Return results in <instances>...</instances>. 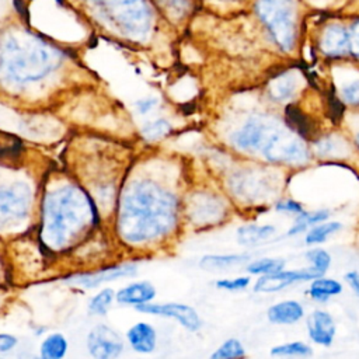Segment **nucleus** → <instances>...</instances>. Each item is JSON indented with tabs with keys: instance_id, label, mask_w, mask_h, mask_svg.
Instances as JSON below:
<instances>
[{
	"instance_id": "obj_29",
	"label": "nucleus",
	"mask_w": 359,
	"mask_h": 359,
	"mask_svg": "<svg viewBox=\"0 0 359 359\" xmlns=\"http://www.w3.org/2000/svg\"><path fill=\"white\" fill-rule=\"evenodd\" d=\"M272 208L278 213L289 215V216H293V217L306 210L304 205L300 201H297L294 198H290V196H280V198H278L273 202Z\"/></svg>"
},
{
	"instance_id": "obj_5",
	"label": "nucleus",
	"mask_w": 359,
	"mask_h": 359,
	"mask_svg": "<svg viewBox=\"0 0 359 359\" xmlns=\"http://www.w3.org/2000/svg\"><path fill=\"white\" fill-rule=\"evenodd\" d=\"M231 212L229 196L212 188H198L182 196L184 223L195 230H210L227 222Z\"/></svg>"
},
{
	"instance_id": "obj_8",
	"label": "nucleus",
	"mask_w": 359,
	"mask_h": 359,
	"mask_svg": "<svg viewBox=\"0 0 359 359\" xmlns=\"http://www.w3.org/2000/svg\"><path fill=\"white\" fill-rule=\"evenodd\" d=\"M31 188L24 182L0 185V224L24 220L31 206Z\"/></svg>"
},
{
	"instance_id": "obj_13",
	"label": "nucleus",
	"mask_w": 359,
	"mask_h": 359,
	"mask_svg": "<svg viewBox=\"0 0 359 359\" xmlns=\"http://www.w3.org/2000/svg\"><path fill=\"white\" fill-rule=\"evenodd\" d=\"M265 316L273 325H294L306 317V307L297 299H283L268 306Z\"/></svg>"
},
{
	"instance_id": "obj_10",
	"label": "nucleus",
	"mask_w": 359,
	"mask_h": 359,
	"mask_svg": "<svg viewBox=\"0 0 359 359\" xmlns=\"http://www.w3.org/2000/svg\"><path fill=\"white\" fill-rule=\"evenodd\" d=\"M123 339L105 324H98L87 335V351L94 359H118L123 352Z\"/></svg>"
},
{
	"instance_id": "obj_21",
	"label": "nucleus",
	"mask_w": 359,
	"mask_h": 359,
	"mask_svg": "<svg viewBox=\"0 0 359 359\" xmlns=\"http://www.w3.org/2000/svg\"><path fill=\"white\" fill-rule=\"evenodd\" d=\"M269 355L276 359H307L313 355V346L304 341H287L273 345Z\"/></svg>"
},
{
	"instance_id": "obj_33",
	"label": "nucleus",
	"mask_w": 359,
	"mask_h": 359,
	"mask_svg": "<svg viewBox=\"0 0 359 359\" xmlns=\"http://www.w3.org/2000/svg\"><path fill=\"white\" fill-rule=\"evenodd\" d=\"M154 105H156V101H154V100H142V101H139V102L136 104L139 112H142V114H146V112L150 111Z\"/></svg>"
},
{
	"instance_id": "obj_32",
	"label": "nucleus",
	"mask_w": 359,
	"mask_h": 359,
	"mask_svg": "<svg viewBox=\"0 0 359 359\" xmlns=\"http://www.w3.org/2000/svg\"><path fill=\"white\" fill-rule=\"evenodd\" d=\"M18 344V339L13 334L0 332V352H8L14 349Z\"/></svg>"
},
{
	"instance_id": "obj_12",
	"label": "nucleus",
	"mask_w": 359,
	"mask_h": 359,
	"mask_svg": "<svg viewBox=\"0 0 359 359\" xmlns=\"http://www.w3.org/2000/svg\"><path fill=\"white\" fill-rule=\"evenodd\" d=\"M136 272H137V264L125 262V264L114 265V266H109V268H104V269L93 272V273L74 275V276L66 279V282L70 283V285H76V286L90 289V287H97V286H100L105 282L135 276Z\"/></svg>"
},
{
	"instance_id": "obj_2",
	"label": "nucleus",
	"mask_w": 359,
	"mask_h": 359,
	"mask_svg": "<svg viewBox=\"0 0 359 359\" xmlns=\"http://www.w3.org/2000/svg\"><path fill=\"white\" fill-rule=\"evenodd\" d=\"M97 219L95 206L80 187L63 185L45 198L43 236L55 250L74 244Z\"/></svg>"
},
{
	"instance_id": "obj_18",
	"label": "nucleus",
	"mask_w": 359,
	"mask_h": 359,
	"mask_svg": "<svg viewBox=\"0 0 359 359\" xmlns=\"http://www.w3.org/2000/svg\"><path fill=\"white\" fill-rule=\"evenodd\" d=\"M251 259L250 252H224V254H205L201 257L198 265L203 271L217 272L245 265Z\"/></svg>"
},
{
	"instance_id": "obj_11",
	"label": "nucleus",
	"mask_w": 359,
	"mask_h": 359,
	"mask_svg": "<svg viewBox=\"0 0 359 359\" xmlns=\"http://www.w3.org/2000/svg\"><path fill=\"white\" fill-rule=\"evenodd\" d=\"M307 338L311 344L330 348L337 337V321L325 309H313L304 317Z\"/></svg>"
},
{
	"instance_id": "obj_17",
	"label": "nucleus",
	"mask_w": 359,
	"mask_h": 359,
	"mask_svg": "<svg viewBox=\"0 0 359 359\" xmlns=\"http://www.w3.org/2000/svg\"><path fill=\"white\" fill-rule=\"evenodd\" d=\"M344 292V283L331 276H318L309 282L306 289V296L318 304L330 302L332 297L339 296Z\"/></svg>"
},
{
	"instance_id": "obj_19",
	"label": "nucleus",
	"mask_w": 359,
	"mask_h": 359,
	"mask_svg": "<svg viewBox=\"0 0 359 359\" xmlns=\"http://www.w3.org/2000/svg\"><path fill=\"white\" fill-rule=\"evenodd\" d=\"M331 209L328 208H317V209H306L300 215L294 216L292 220V224L285 233V237H296L303 234L309 227L318 224L321 222H325L331 219Z\"/></svg>"
},
{
	"instance_id": "obj_36",
	"label": "nucleus",
	"mask_w": 359,
	"mask_h": 359,
	"mask_svg": "<svg viewBox=\"0 0 359 359\" xmlns=\"http://www.w3.org/2000/svg\"><path fill=\"white\" fill-rule=\"evenodd\" d=\"M0 359H3V358H0Z\"/></svg>"
},
{
	"instance_id": "obj_35",
	"label": "nucleus",
	"mask_w": 359,
	"mask_h": 359,
	"mask_svg": "<svg viewBox=\"0 0 359 359\" xmlns=\"http://www.w3.org/2000/svg\"><path fill=\"white\" fill-rule=\"evenodd\" d=\"M28 359H42V358L41 356H29Z\"/></svg>"
},
{
	"instance_id": "obj_24",
	"label": "nucleus",
	"mask_w": 359,
	"mask_h": 359,
	"mask_svg": "<svg viewBox=\"0 0 359 359\" xmlns=\"http://www.w3.org/2000/svg\"><path fill=\"white\" fill-rule=\"evenodd\" d=\"M245 356L247 349L243 341L236 337H230L213 349L209 359H244Z\"/></svg>"
},
{
	"instance_id": "obj_15",
	"label": "nucleus",
	"mask_w": 359,
	"mask_h": 359,
	"mask_svg": "<svg viewBox=\"0 0 359 359\" xmlns=\"http://www.w3.org/2000/svg\"><path fill=\"white\" fill-rule=\"evenodd\" d=\"M157 296L156 286L149 280H136L125 285L115 292V302L123 306H142L154 302Z\"/></svg>"
},
{
	"instance_id": "obj_27",
	"label": "nucleus",
	"mask_w": 359,
	"mask_h": 359,
	"mask_svg": "<svg viewBox=\"0 0 359 359\" xmlns=\"http://www.w3.org/2000/svg\"><path fill=\"white\" fill-rule=\"evenodd\" d=\"M252 283V276L248 273L245 275H237V276H224V278H217L215 280V286L219 290L224 292H243L247 290Z\"/></svg>"
},
{
	"instance_id": "obj_23",
	"label": "nucleus",
	"mask_w": 359,
	"mask_h": 359,
	"mask_svg": "<svg viewBox=\"0 0 359 359\" xmlns=\"http://www.w3.org/2000/svg\"><path fill=\"white\" fill-rule=\"evenodd\" d=\"M69 342L60 332L49 334L39 346V356L42 359H63L67 353Z\"/></svg>"
},
{
	"instance_id": "obj_22",
	"label": "nucleus",
	"mask_w": 359,
	"mask_h": 359,
	"mask_svg": "<svg viewBox=\"0 0 359 359\" xmlns=\"http://www.w3.org/2000/svg\"><path fill=\"white\" fill-rule=\"evenodd\" d=\"M285 266H286V259L280 257H259V258H251L244 268L250 276H261V275H269V273L282 271L285 269Z\"/></svg>"
},
{
	"instance_id": "obj_30",
	"label": "nucleus",
	"mask_w": 359,
	"mask_h": 359,
	"mask_svg": "<svg viewBox=\"0 0 359 359\" xmlns=\"http://www.w3.org/2000/svg\"><path fill=\"white\" fill-rule=\"evenodd\" d=\"M170 129H171V126L167 121L158 119V121L150 122L149 125H146L143 128V136L147 140H156V139H160V137L165 136L170 132Z\"/></svg>"
},
{
	"instance_id": "obj_28",
	"label": "nucleus",
	"mask_w": 359,
	"mask_h": 359,
	"mask_svg": "<svg viewBox=\"0 0 359 359\" xmlns=\"http://www.w3.org/2000/svg\"><path fill=\"white\" fill-rule=\"evenodd\" d=\"M21 142L14 135L0 130V161L7 158H17L21 153Z\"/></svg>"
},
{
	"instance_id": "obj_31",
	"label": "nucleus",
	"mask_w": 359,
	"mask_h": 359,
	"mask_svg": "<svg viewBox=\"0 0 359 359\" xmlns=\"http://www.w3.org/2000/svg\"><path fill=\"white\" fill-rule=\"evenodd\" d=\"M344 282L351 289V292L359 297V271L351 269L344 273Z\"/></svg>"
},
{
	"instance_id": "obj_26",
	"label": "nucleus",
	"mask_w": 359,
	"mask_h": 359,
	"mask_svg": "<svg viewBox=\"0 0 359 359\" xmlns=\"http://www.w3.org/2000/svg\"><path fill=\"white\" fill-rule=\"evenodd\" d=\"M115 302V290L112 287H104L94 294L88 303V311L94 316H105Z\"/></svg>"
},
{
	"instance_id": "obj_4",
	"label": "nucleus",
	"mask_w": 359,
	"mask_h": 359,
	"mask_svg": "<svg viewBox=\"0 0 359 359\" xmlns=\"http://www.w3.org/2000/svg\"><path fill=\"white\" fill-rule=\"evenodd\" d=\"M265 172L264 168H244L229 174L226 191L230 201L243 206H265L275 202L279 194V180ZM273 205V203H272Z\"/></svg>"
},
{
	"instance_id": "obj_1",
	"label": "nucleus",
	"mask_w": 359,
	"mask_h": 359,
	"mask_svg": "<svg viewBox=\"0 0 359 359\" xmlns=\"http://www.w3.org/2000/svg\"><path fill=\"white\" fill-rule=\"evenodd\" d=\"M184 224L182 196L171 187L151 177L129 181L119 196L116 230L132 247L156 245Z\"/></svg>"
},
{
	"instance_id": "obj_14",
	"label": "nucleus",
	"mask_w": 359,
	"mask_h": 359,
	"mask_svg": "<svg viewBox=\"0 0 359 359\" xmlns=\"http://www.w3.org/2000/svg\"><path fill=\"white\" fill-rule=\"evenodd\" d=\"M126 342L133 352L139 355H151L158 344L157 330L147 321H137L128 328Z\"/></svg>"
},
{
	"instance_id": "obj_7",
	"label": "nucleus",
	"mask_w": 359,
	"mask_h": 359,
	"mask_svg": "<svg viewBox=\"0 0 359 359\" xmlns=\"http://www.w3.org/2000/svg\"><path fill=\"white\" fill-rule=\"evenodd\" d=\"M136 311L147 316H158L174 320L177 324H180L184 330L188 332H198L202 325L203 320L199 314V311L188 304V303H180V302H167V303H147L135 307Z\"/></svg>"
},
{
	"instance_id": "obj_16",
	"label": "nucleus",
	"mask_w": 359,
	"mask_h": 359,
	"mask_svg": "<svg viewBox=\"0 0 359 359\" xmlns=\"http://www.w3.org/2000/svg\"><path fill=\"white\" fill-rule=\"evenodd\" d=\"M276 226L269 223H244L236 230V241L244 248H257L272 240Z\"/></svg>"
},
{
	"instance_id": "obj_25",
	"label": "nucleus",
	"mask_w": 359,
	"mask_h": 359,
	"mask_svg": "<svg viewBox=\"0 0 359 359\" xmlns=\"http://www.w3.org/2000/svg\"><path fill=\"white\" fill-rule=\"evenodd\" d=\"M304 258H306L307 264L311 268H314L321 276L327 275V272L330 271V268L332 265L331 254L321 245L309 247V250L304 251Z\"/></svg>"
},
{
	"instance_id": "obj_20",
	"label": "nucleus",
	"mask_w": 359,
	"mask_h": 359,
	"mask_svg": "<svg viewBox=\"0 0 359 359\" xmlns=\"http://www.w3.org/2000/svg\"><path fill=\"white\" fill-rule=\"evenodd\" d=\"M344 224L339 220H325L321 222L318 224H314L311 227H309L304 233H303V243L307 247H316V245H321L324 243H327V240L332 236H335L337 233H339L342 230Z\"/></svg>"
},
{
	"instance_id": "obj_3",
	"label": "nucleus",
	"mask_w": 359,
	"mask_h": 359,
	"mask_svg": "<svg viewBox=\"0 0 359 359\" xmlns=\"http://www.w3.org/2000/svg\"><path fill=\"white\" fill-rule=\"evenodd\" d=\"M59 60V52L41 39L10 34L0 46V77L8 84H27L45 77Z\"/></svg>"
},
{
	"instance_id": "obj_34",
	"label": "nucleus",
	"mask_w": 359,
	"mask_h": 359,
	"mask_svg": "<svg viewBox=\"0 0 359 359\" xmlns=\"http://www.w3.org/2000/svg\"><path fill=\"white\" fill-rule=\"evenodd\" d=\"M355 142H356V146H358V149H359V133L356 135V139H355Z\"/></svg>"
},
{
	"instance_id": "obj_6",
	"label": "nucleus",
	"mask_w": 359,
	"mask_h": 359,
	"mask_svg": "<svg viewBox=\"0 0 359 359\" xmlns=\"http://www.w3.org/2000/svg\"><path fill=\"white\" fill-rule=\"evenodd\" d=\"M102 15L118 24L122 29L135 34L144 25L146 10L140 0H90Z\"/></svg>"
},
{
	"instance_id": "obj_9",
	"label": "nucleus",
	"mask_w": 359,
	"mask_h": 359,
	"mask_svg": "<svg viewBox=\"0 0 359 359\" xmlns=\"http://www.w3.org/2000/svg\"><path fill=\"white\" fill-rule=\"evenodd\" d=\"M318 276L321 275L314 268L307 265L297 269H282L275 273L257 276V279L251 283V287L254 293L269 294V293L282 292L289 286H292L293 283L310 282Z\"/></svg>"
}]
</instances>
